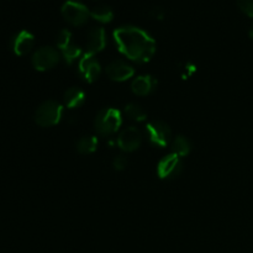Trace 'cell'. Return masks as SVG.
Wrapping results in <instances>:
<instances>
[{
    "instance_id": "16",
    "label": "cell",
    "mask_w": 253,
    "mask_h": 253,
    "mask_svg": "<svg viewBox=\"0 0 253 253\" xmlns=\"http://www.w3.org/2000/svg\"><path fill=\"white\" fill-rule=\"evenodd\" d=\"M90 16L99 22H110L114 19V11L108 5H98L90 11Z\"/></svg>"
},
{
    "instance_id": "13",
    "label": "cell",
    "mask_w": 253,
    "mask_h": 253,
    "mask_svg": "<svg viewBox=\"0 0 253 253\" xmlns=\"http://www.w3.org/2000/svg\"><path fill=\"white\" fill-rule=\"evenodd\" d=\"M157 86V81L151 76H140L136 79H133L132 84H131V89H132L133 94L140 96L148 95L155 90Z\"/></svg>"
},
{
    "instance_id": "14",
    "label": "cell",
    "mask_w": 253,
    "mask_h": 253,
    "mask_svg": "<svg viewBox=\"0 0 253 253\" xmlns=\"http://www.w3.org/2000/svg\"><path fill=\"white\" fill-rule=\"evenodd\" d=\"M84 100H85V94L78 88H69L63 95L64 105L69 109L79 108L83 105Z\"/></svg>"
},
{
    "instance_id": "11",
    "label": "cell",
    "mask_w": 253,
    "mask_h": 253,
    "mask_svg": "<svg viewBox=\"0 0 253 253\" xmlns=\"http://www.w3.org/2000/svg\"><path fill=\"white\" fill-rule=\"evenodd\" d=\"M135 71L124 61H113L106 67V74L114 82H125L133 76Z\"/></svg>"
},
{
    "instance_id": "8",
    "label": "cell",
    "mask_w": 253,
    "mask_h": 253,
    "mask_svg": "<svg viewBox=\"0 0 253 253\" xmlns=\"http://www.w3.org/2000/svg\"><path fill=\"white\" fill-rule=\"evenodd\" d=\"M142 143V135L135 126L125 128L118 137V145L125 152H133Z\"/></svg>"
},
{
    "instance_id": "24",
    "label": "cell",
    "mask_w": 253,
    "mask_h": 253,
    "mask_svg": "<svg viewBox=\"0 0 253 253\" xmlns=\"http://www.w3.org/2000/svg\"><path fill=\"white\" fill-rule=\"evenodd\" d=\"M249 35H250V37H251V39L253 40V24L251 25V27H250V30H249Z\"/></svg>"
},
{
    "instance_id": "3",
    "label": "cell",
    "mask_w": 253,
    "mask_h": 253,
    "mask_svg": "<svg viewBox=\"0 0 253 253\" xmlns=\"http://www.w3.org/2000/svg\"><path fill=\"white\" fill-rule=\"evenodd\" d=\"M63 115V108L54 100H47L37 108L35 113V121L41 127H51L57 125Z\"/></svg>"
},
{
    "instance_id": "4",
    "label": "cell",
    "mask_w": 253,
    "mask_h": 253,
    "mask_svg": "<svg viewBox=\"0 0 253 253\" xmlns=\"http://www.w3.org/2000/svg\"><path fill=\"white\" fill-rule=\"evenodd\" d=\"M61 11L64 19L74 26H81V25L85 24L88 17L90 16V11L88 7L83 2L76 1V0H67L62 5Z\"/></svg>"
},
{
    "instance_id": "1",
    "label": "cell",
    "mask_w": 253,
    "mask_h": 253,
    "mask_svg": "<svg viewBox=\"0 0 253 253\" xmlns=\"http://www.w3.org/2000/svg\"><path fill=\"white\" fill-rule=\"evenodd\" d=\"M114 40L119 51L137 63L151 61L156 52V42L142 29L136 26H121L114 31Z\"/></svg>"
},
{
    "instance_id": "19",
    "label": "cell",
    "mask_w": 253,
    "mask_h": 253,
    "mask_svg": "<svg viewBox=\"0 0 253 253\" xmlns=\"http://www.w3.org/2000/svg\"><path fill=\"white\" fill-rule=\"evenodd\" d=\"M125 114L128 119L135 121H145L147 119V113L137 104H127L125 106Z\"/></svg>"
},
{
    "instance_id": "5",
    "label": "cell",
    "mask_w": 253,
    "mask_h": 253,
    "mask_svg": "<svg viewBox=\"0 0 253 253\" xmlns=\"http://www.w3.org/2000/svg\"><path fill=\"white\" fill-rule=\"evenodd\" d=\"M146 132L150 142L157 147H166L169 143L172 136L169 126L161 120L150 121L146 126Z\"/></svg>"
},
{
    "instance_id": "9",
    "label": "cell",
    "mask_w": 253,
    "mask_h": 253,
    "mask_svg": "<svg viewBox=\"0 0 253 253\" xmlns=\"http://www.w3.org/2000/svg\"><path fill=\"white\" fill-rule=\"evenodd\" d=\"M78 69L84 81L88 83H94L101 73V67L99 62L94 58V56H88V54H83V57L79 59Z\"/></svg>"
},
{
    "instance_id": "6",
    "label": "cell",
    "mask_w": 253,
    "mask_h": 253,
    "mask_svg": "<svg viewBox=\"0 0 253 253\" xmlns=\"http://www.w3.org/2000/svg\"><path fill=\"white\" fill-rule=\"evenodd\" d=\"M59 62V54L53 47L44 46L37 49L32 56V66L36 71L44 72L54 68Z\"/></svg>"
},
{
    "instance_id": "18",
    "label": "cell",
    "mask_w": 253,
    "mask_h": 253,
    "mask_svg": "<svg viewBox=\"0 0 253 253\" xmlns=\"http://www.w3.org/2000/svg\"><path fill=\"white\" fill-rule=\"evenodd\" d=\"M61 51H62V56H63L64 61H66V63L68 64H72L74 61H77L82 54L81 47L76 46L73 42H71V43L67 44L66 47H63Z\"/></svg>"
},
{
    "instance_id": "22",
    "label": "cell",
    "mask_w": 253,
    "mask_h": 253,
    "mask_svg": "<svg viewBox=\"0 0 253 253\" xmlns=\"http://www.w3.org/2000/svg\"><path fill=\"white\" fill-rule=\"evenodd\" d=\"M113 166L116 170H123L125 169V167L127 166V160H126L125 156L123 155L115 156V158H114L113 161Z\"/></svg>"
},
{
    "instance_id": "15",
    "label": "cell",
    "mask_w": 253,
    "mask_h": 253,
    "mask_svg": "<svg viewBox=\"0 0 253 253\" xmlns=\"http://www.w3.org/2000/svg\"><path fill=\"white\" fill-rule=\"evenodd\" d=\"M76 147L81 155H90V153L95 152L96 147H98V138L95 136H84V137L79 138Z\"/></svg>"
},
{
    "instance_id": "20",
    "label": "cell",
    "mask_w": 253,
    "mask_h": 253,
    "mask_svg": "<svg viewBox=\"0 0 253 253\" xmlns=\"http://www.w3.org/2000/svg\"><path fill=\"white\" fill-rule=\"evenodd\" d=\"M72 42V34L69 30L63 29L59 31L58 36H57V46L59 49H62L63 47H66L67 44H69Z\"/></svg>"
},
{
    "instance_id": "7",
    "label": "cell",
    "mask_w": 253,
    "mask_h": 253,
    "mask_svg": "<svg viewBox=\"0 0 253 253\" xmlns=\"http://www.w3.org/2000/svg\"><path fill=\"white\" fill-rule=\"evenodd\" d=\"M182 168L183 163L179 156H177L175 153H170V155L165 156L158 162L157 173L161 179H173L180 174Z\"/></svg>"
},
{
    "instance_id": "2",
    "label": "cell",
    "mask_w": 253,
    "mask_h": 253,
    "mask_svg": "<svg viewBox=\"0 0 253 253\" xmlns=\"http://www.w3.org/2000/svg\"><path fill=\"white\" fill-rule=\"evenodd\" d=\"M123 124L120 111L113 108L103 109L100 113L96 115L94 121V127L101 136H110L118 132Z\"/></svg>"
},
{
    "instance_id": "17",
    "label": "cell",
    "mask_w": 253,
    "mask_h": 253,
    "mask_svg": "<svg viewBox=\"0 0 253 253\" xmlns=\"http://www.w3.org/2000/svg\"><path fill=\"white\" fill-rule=\"evenodd\" d=\"M173 153H175L179 157H185L187 155H189L190 150H192V145H190L189 140L184 136H177L173 141L172 145Z\"/></svg>"
},
{
    "instance_id": "12",
    "label": "cell",
    "mask_w": 253,
    "mask_h": 253,
    "mask_svg": "<svg viewBox=\"0 0 253 253\" xmlns=\"http://www.w3.org/2000/svg\"><path fill=\"white\" fill-rule=\"evenodd\" d=\"M35 43V37L31 32L21 30L14 36L11 41V48L16 56H25L32 49Z\"/></svg>"
},
{
    "instance_id": "23",
    "label": "cell",
    "mask_w": 253,
    "mask_h": 253,
    "mask_svg": "<svg viewBox=\"0 0 253 253\" xmlns=\"http://www.w3.org/2000/svg\"><path fill=\"white\" fill-rule=\"evenodd\" d=\"M151 16L155 17V19H158V20H162L163 17H165V11H163L162 7H153L152 10H151Z\"/></svg>"
},
{
    "instance_id": "21",
    "label": "cell",
    "mask_w": 253,
    "mask_h": 253,
    "mask_svg": "<svg viewBox=\"0 0 253 253\" xmlns=\"http://www.w3.org/2000/svg\"><path fill=\"white\" fill-rule=\"evenodd\" d=\"M237 5L247 16L253 17V0H237Z\"/></svg>"
},
{
    "instance_id": "10",
    "label": "cell",
    "mask_w": 253,
    "mask_h": 253,
    "mask_svg": "<svg viewBox=\"0 0 253 253\" xmlns=\"http://www.w3.org/2000/svg\"><path fill=\"white\" fill-rule=\"evenodd\" d=\"M106 46V36L105 30L103 27H93L88 34L86 40L85 53L88 56H95L96 53L103 51Z\"/></svg>"
}]
</instances>
